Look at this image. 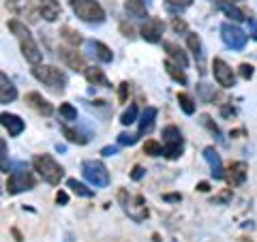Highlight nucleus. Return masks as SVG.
Returning a JSON list of instances; mask_svg holds the SVG:
<instances>
[{
    "label": "nucleus",
    "instance_id": "nucleus-26",
    "mask_svg": "<svg viewBox=\"0 0 257 242\" xmlns=\"http://www.w3.org/2000/svg\"><path fill=\"white\" fill-rule=\"evenodd\" d=\"M165 71H167V75H170L176 84H180V86L189 84V79H187V75H184V71H182L180 64H176L172 60H165Z\"/></svg>",
    "mask_w": 257,
    "mask_h": 242
},
{
    "label": "nucleus",
    "instance_id": "nucleus-54",
    "mask_svg": "<svg viewBox=\"0 0 257 242\" xmlns=\"http://www.w3.org/2000/svg\"><path fill=\"white\" fill-rule=\"evenodd\" d=\"M0 193H3V191H0Z\"/></svg>",
    "mask_w": 257,
    "mask_h": 242
},
{
    "label": "nucleus",
    "instance_id": "nucleus-18",
    "mask_svg": "<svg viewBox=\"0 0 257 242\" xmlns=\"http://www.w3.org/2000/svg\"><path fill=\"white\" fill-rule=\"evenodd\" d=\"M15 99H18V88H15L11 79L0 71V105H5V103H13Z\"/></svg>",
    "mask_w": 257,
    "mask_h": 242
},
{
    "label": "nucleus",
    "instance_id": "nucleus-22",
    "mask_svg": "<svg viewBox=\"0 0 257 242\" xmlns=\"http://www.w3.org/2000/svg\"><path fill=\"white\" fill-rule=\"evenodd\" d=\"M86 45H88V50H90V54L96 56L101 62H111V60H114V52H111L105 43H101V41H88Z\"/></svg>",
    "mask_w": 257,
    "mask_h": 242
},
{
    "label": "nucleus",
    "instance_id": "nucleus-13",
    "mask_svg": "<svg viewBox=\"0 0 257 242\" xmlns=\"http://www.w3.org/2000/svg\"><path fill=\"white\" fill-rule=\"evenodd\" d=\"M7 9L15 15L28 13V22H39V11L32 9V0H7Z\"/></svg>",
    "mask_w": 257,
    "mask_h": 242
},
{
    "label": "nucleus",
    "instance_id": "nucleus-28",
    "mask_svg": "<svg viewBox=\"0 0 257 242\" xmlns=\"http://www.w3.org/2000/svg\"><path fill=\"white\" fill-rule=\"evenodd\" d=\"M67 187L73 191L75 195H79V197H92V195H94L92 189H88L84 182H77L75 178H69V180H67Z\"/></svg>",
    "mask_w": 257,
    "mask_h": 242
},
{
    "label": "nucleus",
    "instance_id": "nucleus-31",
    "mask_svg": "<svg viewBox=\"0 0 257 242\" xmlns=\"http://www.w3.org/2000/svg\"><path fill=\"white\" fill-rule=\"evenodd\" d=\"M178 105H180V109H182L187 116H193V114H195V101H193L189 94L178 92Z\"/></svg>",
    "mask_w": 257,
    "mask_h": 242
},
{
    "label": "nucleus",
    "instance_id": "nucleus-29",
    "mask_svg": "<svg viewBox=\"0 0 257 242\" xmlns=\"http://www.w3.org/2000/svg\"><path fill=\"white\" fill-rule=\"evenodd\" d=\"M60 37L67 41L69 45H73V47H77V45H82L84 43V39H82V35L79 32H75L73 28H69V26H64V28H60Z\"/></svg>",
    "mask_w": 257,
    "mask_h": 242
},
{
    "label": "nucleus",
    "instance_id": "nucleus-41",
    "mask_svg": "<svg viewBox=\"0 0 257 242\" xmlns=\"http://www.w3.org/2000/svg\"><path fill=\"white\" fill-rule=\"evenodd\" d=\"M170 7H178V9H187V7L193 5V0H165Z\"/></svg>",
    "mask_w": 257,
    "mask_h": 242
},
{
    "label": "nucleus",
    "instance_id": "nucleus-9",
    "mask_svg": "<svg viewBox=\"0 0 257 242\" xmlns=\"http://www.w3.org/2000/svg\"><path fill=\"white\" fill-rule=\"evenodd\" d=\"M221 39H223V43L229 47V50H244V45L248 41V37L244 35V30L242 28H238L236 24H229V22H225L223 26H221Z\"/></svg>",
    "mask_w": 257,
    "mask_h": 242
},
{
    "label": "nucleus",
    "instance_id": "nucleus-49",
    "mask_svg": "<svg viewBox=\"0 0 257 242\" xmlns=\"http://www.w3.org/2000/svg\"><path fill=\"white\" fill-rule=\"evenodd\" d=\"M227 199H231V189H227L225 193H221V195L216 197V201H227Z\"/></svg>",
    "mask_w": 257,
    "mask_h": 242
},
{
    "label": "nucleus",
    "instance_id": "nucleus-48",
    "mask_svg": "<svg viewBox=\"0 0 257 242\" xmlns=\"http://www.w3.org/2000/svg\"><path fill=\"white\" fill-rule=\"evenodd\" d=\"M246 22H248V24H251V35H253V39H255V41H257V20H251V18H248Z\"/></svg>",
    "mask_w": 257,
    "mask_h": 242
},
{
    "label": "nucleus",
    "instance_id": "nucleus-34",
    "mask_svg": "<svg viewBox=\"0 0 257 242\" xmlns=\"http://www.w3.org/2000/svg\"><path fill=\"white\" fill-rule=\"evenodd\" d=\"M135 120H138V105L133 103V105H128V107L124 109V114L120 116V123L128 127V125H133Z\"/></svg>",
    "mask_w": 257,
    "mask_h": 242
},
{
    "label": "nucleus",
    "instance_id": "nucleus-50",
    "mask_svg": "<svg viewBox=\"0 0 257 242\" xmlns=\"http://www.w3.org/2000/svg\"><path fill=\"white\" fill-rule=\"evenodd\" d=\"M197 191L208 193V191H210V184H208V182H199V184H197Z\"/></svg>",
    "mask_w": 257,
    "mask_h": 242
},
{
    "label": "nucleus",
    "instance_id": "nucleus-30",
    "mask_svg": "<svg viewBox=\"0 0 257 242\" xmlns=\"http://www.w3.org/2000/svg\"><path fill=\"white\" fill-rule=\"evenodd\" d=\"M62 133H64V137H67L71 144H79V146L88 144V135H82L79 131H75V129H71L67 125H62Z\"/></svg>",
    "mask_w": 257,
    "mask_h": 242
},
{
    "label": "nucleus",
    "instance_id": "nucleus-36",
    "mask_svg": "<svg viewBox=\"0 0 257 242\" xmlns=\"http://www.w3.org/2000/svg\"><path fill=\"white\" fill-rule=\"evenodd\" d=\"M138 137H140V135L120 133V135H118V144H120V146H133V144H138Z\"/></svg>",
    "mask_w": 257,
    "mask_h": 242
},
{
    "label": "nucleus",
    "instance_id": "nucleus-2",
    "mask_svg": "<svg viewBox=\"0 0 257 242\" xmlns=\"http://www.w3.org/2000/svg\"><path fill=\"white\" fill-rule=\"evenodd\" d=\"M32 75L41 84H45L47 88H52L54 92H62L69 84L64 71H60L58 67H52V64H35V67H32Z\"/></svg>",
    "mask_w": 257,
    "mask_h": 242
},
{
    "label": "nucleus",
    "instance_id": "nucleus-23",
    "mask_svg": "<svg viewBox=\"0 0 257 242\" xmlns=\"http://www.w3.org/2000/svg\"><path fill=\"white\" fill-rule=\"evenodd\" d=\"M187 45H189V50L195 54V60L199 62V71L204 73V47H202V41H199V37L197 35H193V32H187Z\"/></svg>",
    "mask_w": 257,
    "mask_h": 242
},
{
    "label": "nucleus",
    "instance_id": "nucleus-3",
    "mask_svg": "<svg viewBox=\"0 0 257 242\" xmlns=\"http://www.w3.org/2000/svg\"><path fill=\"white\" fill-rule=\"evenodd\" d=\"M32 165H35V172L41 176V178L47 182V184H60V180L64 178V169L60 163H56V159L50 157V155H37L35 161H32Z\"/></svg>",
    "mask_w": 257,
    "mask_h": 242
},
{
    "label": "nucleus",
    "instance_id": "nucleus-7",
    "mask_svg": "<svg viewBox=\"0 0 257 242\" xmlns=\"http://www.w3.org/2000/svg\"><path fill=\"white\" fill-rule=\"evenodd\" d=\"M182 152H184V137L180 133V129L174 125L165 127L163 129V155L174 161L182 157Z\"/></svg>",
    "mask_w": 257,
    "mask_h": 242
},
{
    "label": "nucleus",
    "instance_id": "nucleus-32",
    "mask_svg": "<svg viewBox=\"0 0 257 242\" xmlns=\"http://www.w3.org/2000/svg\"><path fill=\"white\" fill-rule=\"evenodd\" d=\"M197 92H199V96H202L204 103H214V99L219 96V94H216V90H214V86H210V84H199Z\"/></svg>",
    "mask_w": 257,
    "mask_h": 242
},
{
    "label": "nucleus",
    "instance_id": "nucleus-16",
    "mask_svg": "<svg viewBox=\"0 0 257 242\" xmlns=\"http://www.w3.org/2000/svg\"><path fill=\"white\" fill-rule=\"evenodd\" d=\"M39 13L43 15V20L56 22L62 15V7L58 0H39Z\"/></svg>",
    "mask_w": 257,
    "mask_h": 242
},
{
    "label": "nucleus",
    "instance_id": "nucleus-17",
    "mask_svg": "<svg viewBox=\"0 0 257 242\" xmlns=\"http://www.w3.org/2000/svg\"><path fill=\"white\" fill-rule=\"evenodd\" d=\"M204 159L208 161V165H210V169H212V176H214V178H216V180H223V178H225V169H223L221 157L216 155L214 146H208V148H204Z\"/></svg>",
    "mask_w": 257,
    "mask_h": 242
},
{
    "label": "nucleus",
    "instance_id": "nucleus-14",
    "mask_svg": "<svg viewBox=\"0 0 257 242\" xmlns=\"http://www.w3.org/2000/svg\"><path fill=\"white\" fill-rule=\"evenodd\" d=\"M246 174H248V167H246L244 161H236V163L229 165L225 178H227V182L231 184V187H240V184H244Z\"/></svg>",
    "mask_w": 257,
    "mask_h": 242
},
{
    "label": "nucleus",
    "instance_id": "nucleus-53",
    "mask_svg": "<svg viewBox=\"0 0 257 242\" xmlns=\"http://www.w3.org/2000/svg\"><path fill=\"white\" fill-rule=\"evenodd\" d=\"M223 3H238V0H223Z\"/></svg>",
    "mask_w": 257,
    "mask_h": 242
},
{
    "label": "nucleus",
    "instance_id": "nucleus-5",
    "mask_svg": "<svg viewBox=\"0 0 257 242\" xmlns=\"http://www.w3.org/2000/svg\"><path fill=\"white\" fill-rule=\"evenodd\" d=\"M71 9L82 22L86 24H103L105 22V11L96 0H69Z\"/></svg>",
    "mask_w": 257,
    "mask_h": 242
},
{
    "label": "nucleus",
    "instance_id": "nucleus-11",
    "mask_svg": "<svg viewBox=\"0 0 257 242\" xmlns=\"http://www.w3.org/2000/svg\"><path fill=\"white\" fill-rule=\"evenodd\" d=\"M142 39L144 41H148V43H159L161 39H163V32H165V24L163 20H159V18H148L146 22H144V26H142Z\"/></svg>",
    "mask_w": 257,
    "mask_h": 242
},
{
    "label": "nucleus",
    "instance_id": "nucleus-51",
    "mask_svg": "<svg viewBox=\"0 0 257 242\" xmlns=\"http://www.w3.org/2000/svg\"><path fill=\"white\" fill-rule=\"evenodd\" d=\"M122 32H124V37H133V28L126 26V24H122Z\"/></svg>",
    "mask_w": 257,
    "mask_h": 242
},
{
    "label": "nucleus",
    "instance_id": "nucleus-27",
    "mask_svg": "<svg viewBox=\"0 0 257 242\" xmlns=\"http://www.w3.org/2000/svg\"><path fill=\"white\" fill-rule=\"evenodd\" d=\"M124 9H126V13L131 15V18H140V20L148 18L146 3H144V0H126V3H124Z\"/></svg>",
    "mask_w": 257,
    "mask_h": 242
},
{
    "label": "nucleus",
    "instance_id": "nucleus-47",
    "mask_svg": "<svg viewBox=\"0 0 257 242\" xmlns=\"http://www.w3.org/2000/svg\"><path fill=\"white\" fill-rule=\"evenodd\" d=\"M163 199L165 201H180L182 197H180V193H167V195H163Z\"/></svg>",
    "mask_w": 257,
    "mask_h": 242
},
{
    "label": "nucleus",
    "instance_id": "nucleus-44",
    "mask_svg": "<svg viewBox=\"0 0 257 242\" xmlns=\"http://www.w3.org/2000/svg\"><path fill=\"white\" fill-rule=\"evenodd\" d=\"M234 114H236V109L231 107V105H223V107H221V116L229 118V116H234Z\"/></svg>",
    "mask_w": 257,
    "mask_h": 242
},
{
    "label": "nucleus",
    "instance_id": "nucleus-4",
    "mask_svg": "<svg viewBox=\"0 0 257 242\" xmlns=\"http://www.w3.org/2000/svg\"><path fill=\"white\" fill-rule=\"evenodd\" d=\"M118 201L122 206V210L128 214V219H133L135 223H142L148 219V206L144 195H128L124 189L118 191Z\"/></svg>",
    "mask_w": 257,
    "mask_h": 242
},
{
    "label": "nucleus",
    "instance_id": "nucleus-46",
    "mask_svg": "<svg viewBox=\"0 0 257 242\" xmlns=\"http://www.w3.org/2000/svg\"><path fill=\"white\" fill-rule=\"evenodd\" d=\"M118 152V146H105L101 150V155H105V157H111V155H116Z\"/></svg>",
    "mask_w": 257,
    "mask_h": 242
},
{
    "label": "nucleus",
    "instance_id": "nucleus-37",
    "mask_svg": "<svg viewBox=\"0 0 257 242\" xmlns=\"http://www.w3.org/2000/svg\"><path fill=\"white\" fill-rule=\"evenodd\" d=\"M202 125H204V127L208 129V131H210V133H214V135L221 140V131H219V127H216V125L212 123V118L208 116V114H204V116H202Z\"/></svg>",
    "mask_w": 257,
    "mask_h": 242
},
{
    "label": "nucleus",
    "instance_id": "nucleus-52",
    "mask_svg": "<svg viewBox=\"0 0 257 242\" xmlns=\"http://www.w3.org/2000/svg\"><path fill=\"white\" fill-rule=\"evenodd\" d=\"M238 242H251V240H248V238H240Z\"/></svg>",
    "mask_w": 257,
    "mask_h": 242
},
{
    "label": "nucleus",
    "instance_id": "nucleus-38",
    "mask_svg": "<svg viewBox=\"0 0 257 242\" xmlns=\"http://www.w3.org/2000/svg\"><path fill=\"white\" fill-rule=\"evenodd\" d=\"M128 92H131V86H128V82H122V84L118 86V99L122 101V103H126Z\"/></svg>",
    "mask_w": 257,
    "mask_h": 242
},
{
    "label": "nucleus",
    "instance_id": "nucleus-45",
    "mask_svg": "<svg viewBox=\"0 0 257 242\" xmlns=\"http://www.w3.org/2000/svg\"><path fill=\"white\" fill-rule=\"evenodd\" d=\"M56 201H58V204H67V201H69V195H67L64 191H58V193H56Z\"/></svg>",
    "mask_w": 257,
    "mask_h": 242
},
{
    "label": "nucleus",
    "instance_id": "nucleus-1",
    "mask_svg": "<svg viewBox=\"0 0 257 242\" xmlns=\"http://www.w3.org/2000/svg\"><path fill=\"white\" fill-rule=\"evenodd\" d=\"M9 30L15 35V39L20 41V50L24 54V58H26L32 64V67H35V64H41L43 52L39 50V45L35 43V39H32L30 30L26 28V24L20 22V20H11L9 22Z\"/></svg>",
    "mask_w": 257,
    "mask_h": 242
},
{
    "label": "nucleus",
    "instance_id": "nucleus-25",
    "mask_svg": "<svg viewBox=\"0 0 257 242\" xmlns=\"http://www.w3.org/2000/svg\"><path fill=\"white\" fill-rule=\"evenodd\" d=\"M157 107H146L142 114V120H140V135H146L152 131V127H155V120H157Z\"/></svg>",
    "mask_w": 257,
    "mask_h": 242
},
{
    "label": "nucleus",
    "instance_id": "nucleus-19",
    "mask_svg": "<svg viewBox=\"0 0 257 242\" xmlns=\"http://www.w3.org/2000/svg\"><path fill=\"white\" fill-rule=\"evenodd\" d=\"M0 125H3L7 131H9V135L11 137H18V135H22V131H24V120L20 118V116H15V114H0Z\"/></svg>",
    "mask_w": 257,
    "mask_h": 242
},
{
    "label": "nucleus",
    "instance_id": "nucleus-40",
    "mask_svg": "<svg viewBox=\"0 0 257 242\" xmlns=\"http://www.w3.org/2000/svg\"><path fill=\"white\" fill-rule=\"evenodd\" d=\"M172 28L176 32H187V22H184L182 18H174L172 20Z\"/></svg>",
    "mask_w": 257,
    "mask_h": 242
},
{
    "label": "nucleus",
    "instance_id": "nucleus-8",
    "mask_svg": "<svg viewBox=\"0 0 257 242\" xmlns=\"http://www.w3.org/2000/svg\"><path fill=\"white\" fill-rule=\"evenodd\" d=\"M82 174H84V178L92 184V187H107L109 184V172H107V167L101 163V161H94V159H88L82 163Z\"/></svg>",
    "mask_w": 257,
    "mask_h": 242
},
{
    "label": "nucleus",
    "instance_id": "nucleus-33",
    "mask_svg": "<svg viewBox=\"0 0 257 242\" xmlns=\"http://www.w3.org/2000/svg\"><path fill=\"white\" fill-rule=\"evenodd\" d=\"M144 152L150 157H163V144H159L155 140H148L146 144H144Z\"/></svg>",
    "mask_w": 257,
    "mask_h": 242
},
{
    "label": "nucleus",
    "instance_id": "nucleus-12",
    "mask_svg": "<svg viewBox=\"0 0 257 242\" xmlns=\"http://www.w3.org/2000/svg\"><path fill=\"white\" fill-rule=\"evenodd\" d=\"M58 56L69 69H73V71H84L86 69L84 56L79 52H75L73 47H58Z\"/></svg>",
    "mask_w": 257,
    "mask_h": 242
},
{
    "label": "nucleus",
    "instance_id": "nucleus-39",
    "mask_svg": "<svg viewBox=\"0 0 257 242\" xmlns=\"http://www.w3.org/2000/svg\"><path fill=\"white\" fill-rule=\"evenodd\" d=\"M7 142L0 140V169H9V163H7Z\"/></svg>",
    "mask_w": 257,
    "mask_h": 242
},
{
    "label": "nucleus",
    "instance_id": "nucleus-6",
    "mask_svg": "<svg viewBox=\"0 0 257 242\" xmlns=\"http://www.w3.org/2000/svg\"><path fill=\"white\" fill-rule=\"evenodd\" d=\"M30 189H35V176L28 172L26 165L20 163L11 172L9 178H7V191H9V195H18V193L30 191Z\"/></svg>",
    "mask_w": 257,
    "mask_h": 242
},
{
    "label": "nucleus",
    "instance_id": "nucleus-10",
    "mask_svg": "<svg viewBox=\"0 0 257 242\" xmlns=\"http://www.w3.org/2000/svg\"><path fill=\"white\" fill-rule=\"evenodd\" d=\"M212 73H214V79H216V84L219 86H223V88L236 86V75H234V71H231V67L225 60H221V58L212 60Z\"/></svg>",
    "mask_w": 257,
    "mask_h": 242
},
{
    "label": "nucleus",
    "instance_id": "nucleus-35",
    "mask_svg": "<svg viewBox=\"0 0 257 242\" xmlns=\"http://www.w3.org/2000/svg\"><path fill=\"white\" fill-rule=\"evenodd\" d=\"M58 111H60V118L62 120H77V109L71 105V103H62Z\"/></svg>",
    "mask_w": 257,
    "mask_h": 242
},
{
    "label": "nucleus",
    "instance_id": "nucleus-43",
    "mask_svg": "<svg viewBox=\"0 0 257 242\" xmlns=\"http://www.w3.org/2000/svg\"><path fill=\"white\" fill-rule=\"evenodd\" d=\"M142 176H144V167L142 165H135L133 172H131V178L133 180H142Z\"/></svg>",
    "mask_w": 257,
    "mask_h": 242
},
{
    "label": "nucleus",
    "instance_id": "nucleus-21",
    "mask_svg": "<svg viewBox=\"0 0 257 242\" xmlns=\"http://www.w3.org/2000/svg\"><path fill=\"white\" fill-rule=\"evenodd\" d=\"M84 75H86V79H88V84L101 86V88H111V86H109V79L105 77L103 69H99V67H86V69H84Z\"/></svg>",
    "mask_w": 257,
    "mask_h": 242
},
{
    "label": "nucleus",
    "instance_id": "nucleus-20",
    "mask_svg": "<svg viewBox=\"0 0 257 242\" xmlns=\"http://www.w3.org/2000/svg\"><path fill=\"white\" fill-rule=\"evenodd\" d=\"M163 50L167 52V56H170V60H172V62L180 64L182 69H187V67H189V58H187V54L180 50V45H176V43H172V41H165V43H163Z\"/></svg>",
    "mask_w": 257,
    "mask_h": 242
},
{
    "label": "nucleus",
    "instance_id": "nucleus-24",
    "mask_svg": "<svg viewBox=\"0 0 257 242\" xmlns=\"http://www.w3.org/2000/svg\"><path fill=\"white\" fill-rule=\"evenodd\" d=\"M216 7L227 15V18H231L234 22H246L248 18H246V13L242 11V9H238V7L234 5V3H223V0H216Z\"/></svg>",
    "mask_w": 257,
    "mask_h": 242
},
{
    "label": "nucleus",
    "instance_id": "nucleus-15",
    "mask_svg": "<svg viewBox=\"0 0 257 242\" xmlns=\"http://www.w3.org/2000/svg\"><path fill=\"white\" fill-rule=\"evenodd\" d=\"M26 103L35 111H39L41 116H52L54 114V105L47 99H43V94H39V92H28L26 94Z\"/></svg>",
    "mask_w": 257,
    "mask_h": 242
},
{
    "label": "nucleus",
    "instance_id": "nucleus-42",
    "mask_svg": "<svg viewBox=\"0 0 257 242\" xmlns=\"http://www.w3.org/2000/svg\"><path fill=\"white\" fill-rule=\"evenodd\" d=\"M240 75H242L244 79H251L253 77V67H251V64H240Z\"/></svg>",
    "mask_w": 257,
    "mask_h": 242
}]
</instances>
